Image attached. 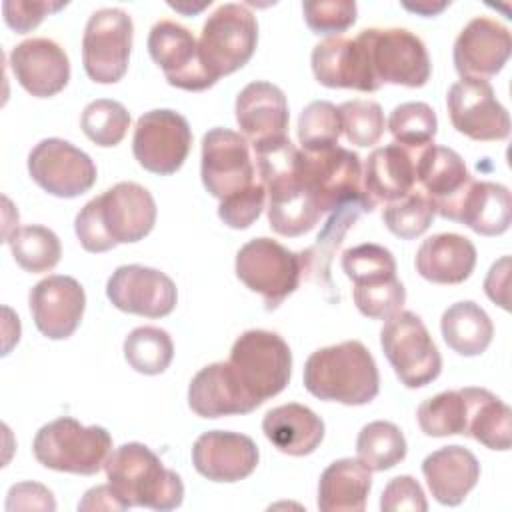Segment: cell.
Segmentation results:
<instances>
[{"label":"cell","mask_w":512,"mask_h":512,"mask_svg":"<svg viewBox=\"0 0 512 512\" xmlns=\"http://www.w3.org/2000/svg\"><path fill=\"white\" fill-rule=\"evenodd\" d=\"M250 146L256 176L266 188L270 228L290 238L310 232L322 212L302 180V150H298L288 136Z\"/></svg>","instance_id":"cell-1"},{"label":"cell","mask_w":512,"mask_h":512,"mask_svg":"<svg viewBox=\"0 0 512 512\" xmlns=\"http://www.w3.org/2000/svg\"><path fill=\"white\" fill-rule=\"evenodd\" d=\"M156 212L154 196L144 186L118 182L80 208L74 230L82 248L98 254L146 238L156 224Z\"/></svg>","instance_id":"cell-2"},{"label":"cell","mask_w":512,"mask_h":512,"mask_svg":"<svg viewBox=\"0 0 512 512\" xmlns=\"http://www.w3.org/2000/svg\"><path fill=\"white\" fill-rule=\"evenodd\" d=\"M304 388L320 400L362 406L378 396L380 374L370 350L360 340H346L308 356Z\"/></svg>","instance_id":"cell-3"},{"label":"cell","mask_w":512,"mask_h":512,"mask_svg":"<svg viewBox=\"0 0 512 512\" xmlns=\"http://www.w3.org/2000/svg\"><path fill=\"white\" fill-rule=\"evenodd\" d=\"M106 478L130 506L174 510L184 500L182 478L142 442L114 448L104 462Z\"/></svg>","instance_id":"cell-4"},{"label":"cell","mask_w":512,"mask_h":512,"mask_svg":"<svg viewBox=\"0 0 512 512\" xmlns=\"http://www.w3.org/2000/svg\"><path fill=\"white\" fill-rule=\"evenodd\" d=\"M32 452L44 468L92 476L104 468L112 436L102 426H84L72 416H62L36 432Z\"/></svg>","instance_id":"cell-5"},{"label":"cell","mask_w":512,"mask_h":512,"mask_svg":"<svg viewBox=\"0 0 512 512\" xmlns=\"http://www.w3.org/2000/svg\"><path fill=\"white\" fill-rule=\"evenodd\" d=\"M244 392L260 406L280 394L292 376V352L276 332L254 328L242 332L228 358Z\"/></svg>","instance_id":"cell-6"},{"label":"cell","mask_w":512,"mask_h":512,"mask_svg":"<svg viewBox=\"0 0 512 512\" xmlns=\"http://www.w3.org/2000/svg\"><path fill=\"white\" fill-rule=\"evenodd\" d=\"M342 270L354 282V304L366 318L386 320L402 310L406 288L396 276L392 252L380 244L364 242L344 250Z\"/></svg>","instance_id":"cell-7"},{"label":"cell","mask_w":512,"mask_h":512,"mask_svg":"<svg viewBox=\"0 0 512 512\" xmlns=\"http://www.w3.org/2000/svg\"><path fill=\"white\" fill-rule=\"evenodd\" d=\"M362 46L370 78L382 84L420 88L432 66L424 42L406 28H366L356 36Z\"/></svg>","instance_id":"cell-8"},{"label":"cell","mask_w":512,"mask_h":512,"mask_svg":"<svg viewBox=\"0 0 512 512\" xmlns=\"http://www.w3.org/2000/svg\"><path fill=\"white\" fill-rule=\"evenodd\" d=\"M380 346L406 388H422L442 372V356L428 328L410 310H398L386 318L380 330Z\"/></svg>","instance_id":"cell-9"},{"label":"cell","mask_w":512,"mask_h":512,"mask_svg":"<svg viewBox=\"0 0 512 512\" xmlns=\"http://www.w3.org/2000/svg\"><path fill=\"white\" fill-rule=\"evenodd\" d=\"M256 44V16L244 4H220L202 26L198 40L200 60L218 82L220 76L240 70L252 58Z\"/></svg>","instance_id":"cell-10"},{"label":"cell","mask_w":512,"mask_h":512,"mask_svg":"<svg viewBox=\"0 0 512 512\" xmlns=\"http://www.w3.org/2000/svg\"><path fill=\"white\" fill-rule=\"evenodd\" d=\"M236 276L264 298L266 310H276L300 284L302 256L272 238H254L236 254Z\"/></svg>","instance_id":"cell-11"},{"label":"cell","mask_w":512,"mask_h":512,"mask_svg":"<svg viewBox=\"0 0 512 512\" xmlns=\"http://www.w3.org/2000/svg\"><path fill=\"white\" fill-rule=\"evenodd\" d=\"M302 180L322 214L334 212L350 202H360L366 212H372L364 198L360 156L348 148L302 150Z\"/></svg>","instance_id":"cell-12"},{"label":"cell","mask_w":512,"mask_h":512,"mask_svg":"<svg viewBox=\"0 0 512 512\" xmlns=\"http://www.w3.org/2000/svg\"><path fill=\"white\" fill-rule=\"evenodd\" d=\"M134 24L120 8H100L90 14L82 34V64L90 80L116 84L128 70Z\"/></svg>","instance_id":"cell-13"},{"label":"cell","mask_w":512,"mask_h":512,"mask_svg":"<svg viewBox=\"0 0 512 512\" xmlns=\"http://www.w3.org/2000/svg\"><path fill=\"white\" fill-rule=\"evenodd\" d=\"M200 176L204 188L220 202L258 182L250 142L234 130L210 128L202 136Z\"/></svg>","instance_id":"cell-14"},{"label":"cell","mask_w":512,"mask_h":512,"mask_svg":"<svg viewBox=\"0 0 512 512\" xmlns=\"http://www.w3.org/2000/svg\"><path fill=\"white\" fill-rule=\"evenodd\" d=\"M192 146V130L188 120L170 108L144 112L132 138L136 162L158 176L174 174L182 168Z\"/></svg>","instance_id":"cell-15"},{"label":"cell","mask_w":512,"mask_h":512,"mask_svg":"<svg viewBox=\"0 0 512 512\" xmlns=\"http://www.w3.org/2000/svg\"><path fill=\"white\" fill-rule=\"evenodd\" d=\"M32 180L52 196L76 198L96 182L92 158L62 138H44L28 154Z\"/></svg>","instance_id":"cell-16"},{"label":"cell","mask_w":512,"mask_h":512,"mask_svg":"<svg viewBox=\"0 0 512 512\" xmlns=\"http://www.w3.org/2000/svg\"><path fill=\"white\" fill-rule=\"evenodd\" d=\"M148 52L156 66L164 72L170 86L202 92L216 84L200 60V48L194 34L174 22L158 20L148 34Z\"/></svg>","instance_id":"cell-17"},{"label":"cell","mask_w":512,"mask_h":512,"mask_svg":"<svg viewBox=\"0 0 512 512\" xmlns=\"http://www.w3.org/2000/svg\"><path fill=\"white\" fill-rule=\"evenodd\" d=\"M452 126L478 142L504 140L510 134L508 110L500 104L488 80L462 78L446 96Z\"/></svg>","instance_id":"cell-18"},{"label":"cell","mask_w":512,"mask_h":512,"mask_svg":"<svg viewBox=\"0 0 512 512\" xmlns=\"http://www.w3.org/2000/svg\"><path fill=\"white\" fill-rule=\"evenodd\" d=\"M474 178L462 156L434 142L420 148L416 158V184L428 198L434 214L458 222L460 206Z\"/></svg>","instance_id":"cell-19"},{"label":"cell","mask_w":512,"mask_h":512,"mask_svg":"<svg viewBox=\"0 0 512 512\" xmlns=\"http://www.w3.org/2000/svg\"><path fill=\"white\" fill-rule=\"evenodd\" d=\"M106 296L114 308L146 318H164L178 302L172 278L142 264L118 266L106 282Z\"/></svg>","instance_id":"cell-20"},{"label":"cell","mask_w":512,"mask_h":512,"mask_svg":"<svg viewBox=\"0 0 512 512\" xmlns=\"http://www.w3.org/2000/svg\"><path fill=\"white\" fill-rule=\"evenodd\" d=\"M28 306L40 334L50 340H66L80 326L86 294L76 278L50 274L30 288Z\"/></svg>","instance_id":"cell-21"},{"label":"cell","mask_w":512,"mask_h":512,"mask_svg":"<svg viewBox=\"0 0 512 512\" xmlns=\"http://www.w3.org/2000/svg\"><path fill=\"white\" fill-rule=\"evenodd\" d=\"M512 54L510 30L494 18H472L454 40V68L462 78L496 76Z\"/></svg>","instance_id":"cell-22"},{"label":"cell","mask_w":512,"mask_h":512,"mask_svg":"<svg viewBox=\"0 0 512 512\" xmlns=\"http://www.w3.org/2000/svg\"><path fill=\"white\" fill-rule=\"evenodd\" d=\"M260 460L256 442L240 432L208 430L192 446V464L212 482H238L248 478Z\"/></svg>","instance_id":"cell-23"},{"label":"cell","mask_w":512,"mask_h":512,"mask_svg":"<svg viewBox=\"0 0 512 512\" xmlns=\"http://www.w3.org/2000/svg\"><path fill=\"white\" fill-rule=\"evenodd\" d=\"M10 70L18 84L36 98L62 92L70 80V60L50 38H28L10 52Z\"/></svg>","instance_id":"cell-24"},{"label":"cell","mask_w":512,"mask_h":512,"mask_svg":"<svg viewBox=\"0 0 512 512\" xmlns=\"http://www.w3.org/2000/svg\"><path fill=\"white\" fill-rule=\"evenodd\" d=\"M420 148L392 142L370 152L362 170V188L372 212L380 202L400 200L414 190Z\"/></svg>","instance_id":"cell-25"},{"label":"cell","mask_w":512,"mask_h":512,"mask_svg":"<svg viewBox=\"0 0 512 512\" xmlns=\"http://www.w3.org/2000/svg\"><path fill=\"white\" fill-rule=\"evenodd\" d=\"M234 112L242 136L250 144L286 136L290 120L288 102L284 92L272 82L254 80L246 84L236 96Z\"/></svg>","instance_id":"cell-26"},{"label":"cell","mask_w":512,"mask_h":512,"mask_svg":"<svg viewBox=\"0 0 512 512\" xmlns=\"http://www.w3.org/2000/svg\"><path fill=\"white\" fill-rule=\"evenodd\" d=\"M188 406L200 418L248 414L258 408L228 362H212L196 372L188 386Z\"/></svg>","instance_id":"cell-27"},{"label":"cell","mask_w":512,"mask_h":512,"mask_svg":"<svg viewBox=\"0 0 512 512\" xmlns=\"http://www.w3.org/2000/svg\"><path fill=\"white\" fill-rule=\"evenodd\" d=\"M314 78L326 88H352L360 92H376L378 86L370 78L362 46L356 38L330 36L318 42L310 56Z\"/></svg>","instance_id":"cell-28"},{"label":"cell","mask_w":512,"mask_h":512,"mask_svg":"<svg viewBox=\"0 0 512 512\" xmlns=\"http://www.w3.org/2000/svg\"><path fill=\"white\" fill-rule=\"evenodd\" d=\"M422 474L430 494L440 504L458 506L478 484L480 462L468 448L450 444L424 458Z\"/></svg>","instance_id":"cell-29"},{"label":"cell","mask_w":512,"mask_h":512,"mask_svg":"<svg viewBox=\"0 0 512 512\" xmlns=\"http://www.w3.org/2000/svg\"><path fill=\"white\" fill-rule=\"evenodd\" d=\"M414 264L428 282L460 284L474 272L476 246L462 234H434L420 244Z\"/></svg>","instance_id":"cell-30"},{"label":"cell","mask_w":512,"mask_h":512,"mask_svg":"<svg viewBox=\"0 0 512 512\" xmlns=\"http://www.w3.org/2000/svg\"><path fill=\"white\" fill-rule=\"evenodd\" d=\"M262 432L282 454L306 456L324 440V422L308 406L288 402L264 414Z\"/></svg>","instance_id":"cell-31"},{"label":"cell","mask_w":512,"mask_h":512,"mask_svg":"<svg viewBox=\"0 0 512 512\" xmlns=\"http://www.w3.org/2000/svg\"><path fill=\"white\" fill-rule=\"evenodd\" d=\"M372 470L358 458H340L324 468L318 482L322 512H362L372 488Z\"/></svg>","instance_id":"cell-32"},{"label":"cell","mask_w":512,"mask_h":512,"mask_svg":"<svg viewBox=\"0 0 512 512\" xmlns=\"http://www.w3.org/2000/svg\"><path fill=\"white\" fill-rule=\"evenodd\" d=\"M466 434L490 450H510L512 410L486 388L466 386Z\"/></svg>","instance_id":"cell-33"},{"label":"cell","mask_w":512,"mask_h":512,"mask_svg":"<svg viewBox=\"0 0 512 512\" xmlns=\"http://www.w3.org/2000/svg\"><path fill=\"white\" fill-rule=\"evenodd\" d=\"M458 222L480 236L504 234L512 222L510 190L498 182L474 180L462 200Z\"/></svg>","instance_id":"cell-34"},{"label":"cell","mask_w":512,"mask_h":512,"mask_svg":"<svg viewBox=\"0 0 512 512\" xmlns=\"http://www.w3.org/2000/svg\"><path fill=\"white\" fill-rule=\"evenodd\" d=\"M442 338L460 356H480L492 342L494 324L480 304L462 300L450 304L440 318Z\"/></svg>","instance_id":"cell-35"},{"label":"cell","mask_w":512,"mask_h":512,"mask_svg":"<svg viewBox=\"0 0 512 512\" xmlns=\"http://www.w3.org/2000/svg\"><path fill=\"white\" fill-rule=\"evenodd\" d=\"M406 438L402 430L388 420H374L362 426L356 438L358 460L372 472L394 468L406 458Z\"/></svg>","instance_id":"cell-36"},{"label":"cell","mask_w":512,"mask_h":512,"mask_svg":"<svg viewBox=\"0 0 512 512\" xmlns=\"http://www.w3.org/2000/svg\"><path fill=\"white\" fill-rule=\"evenodd\" d=\"M10 252L16 260V264L30 272V274H42L50 272L62 256L60 238L46 226L40 224H28L16 228L6 238Z\"/></svg>","instance_id":"cell-37"},{"label":"cell","mask_w":512,"mask_h":512,"mask_svg":"<svg viewBox=\"0 0 512 512\" xmlns=\"http://www.w3.org/2000/svg\"><path fill=\"white\" fill-rule=\"evenodd\" d=\"M124 358L140 374H162L174 358L172 338L162 328L138 326L124 340Z\"/></svg>","instance_id":"cell-38"},{"label":"cell","mask_w":512,"mask_h":512,"mask_svg":"<svg viewBox=\"0 0 512 512\" xmlns=\"http://www.w3.org/2000/svg\"><path fill=\"white\" fill-rule=\"evenodd\" d=\"M466 396L460 390H444L424 400L418 410V426L426 436L442 438L454 434H466Z\"/></svg>","instance_id":"cell-39"},{"label":"cell","mask_w":512,"mask_h":512,"mask_svg":"<svg viewBox=\"0 0 512 512\" xmlns=\"http://www.w3.org/2000/svg\"><path fill=\"white\" fill-rule=\"evenodd\" d=\"M80 128L96 146L112 148L122 142L130 128V112L118 100L98 98L82 110Z\"/></svg>","instance_id":"cell-40"},{"label":"cell","mask_w":512,"mask_h":512,"mask_svg":"<svg viewBox=\"0 0 512 512\" xmlns=\"http://www.w3.org/2000/svg\"><path fill=\"white\" fill-rule=\"evenodd\" d=\"M340 134V114L332 102L314 100L300 112L298 140L304 152H320L338 146Z\"/></svg>","instance_id":"cell-41"},{"label":"cell","mask_w":512,"mask_h":512,"mask_svg":"<svg viewBox=\"0 0 512 512\" xmlns=\"http://www.w3.org/2000/svg\"><path fill=\"white\" fill-rule=\"evenodd\" d=\"M388 130L398 144L426 146L438 132L436 112L426 102H402L390 112Z\"/></svg>","instance_id":"cell-42"},{"label":"cell","mask_w":512,"mask_h":512,"mask_svg":"<svg viewBox=\"0 0 512 512\" xmlns=\"http://www.w3.org/2000/svg\"><path fill=\"white\" fill-rule=\"evenodd\" d=\"M434 220V210L428 202V198L422 194V190H412L404 198L388 202L382 212V222L386 228L402 238L412 240L416 236H422Z\"/></svg>","instance_id":"cell-43"},{"label":"cell","mask_w":512,"mask_h":512,"mask_svg":"<svg viewBox=\"0 0 512 512\" xmlns=\"http://www.w3.org/2000/svg\"><path fill=\"white\" fill-rule=\"evenodd\" d=\"M338 114L342 132L346 134V140L354 146H374L384 134V112L382 106L374 100H348L338 106Z\"/></svg>","instance_id":"cell-44"},{"label":"cell","mask_w":512,"mask_h":512,"mask_svg":"<svg viewBox=\"0 0 512 512\" xmlns=\"http://www.w3.org/2000/svg\"><path fill=\"white\" fill-rule=\"evenodd\" d=\"M302 12L314 34L338 36L356 22L358 6L354 0H306Z\"/></svg>","instance_id":"cell-45"},{"label":"cell","mask_w":512,"mask_h":512,"mask_svg":"<svg viewBox=\"0 0 512 512\" xmlns=\"http://www.w3.org/2000/svg\"><path fill=\"white\" fill-rule=\"evenodd\" d=\"M264 206H266V188L258 180L248 190L222 200L218 206V216L226 226L234 230H244L258 220Z\"/></svg>","instance_id":"cell-46"},{"label":"cell","mask_w":512,"mask_h":512,"mask_svg":"<svg viewBox=\"0 0 512 512\" xmlns=\"http://www.w3.org/2000/svg\"><path fill=\"white\" fill-rule=\"evenodd\" d=\"M380 510L382 512H426L428 502L424 496L422 486L416 482V478L402 474L392 478L380 496Z\"/></svg>","instance_id":"cell-47"},{"label":"cell","mask_w":512,"mask_h":512,"mask_svg":"<svg viewBox=\"0 0 512 512\" xmlns=\"http://www.w3.org/2000/svg\"><path fill=\"white\" fill-rule=\"evenodd\" d=\"M66 6V2H50V0H6L2 4L4 22L16 32L26 34L34 30L48 14L58 12Z\"/></svg>","instance_id":"cell-48"},{"label":"cell","mask_w":512,"mask_h":512,"mask_svg":"<svg viewBox=\"0 0 512 512\" xmlns=\"http://www.w3.org/2000/svg\"><path fill=\"white\" fill-rule=\"evenodd\" d=\"M6 510H56L54 494L38 482H18L10 486L6 498Z\"/></svg>","instance_id":"cell-49"},{"label":"cell","mask_w":512,"mask_h":512,"mask_svg":"<svg viewBox=\"0 0 512 512\" xmlns=\"http://www.w3.org/2000/svg\"><path fill=\"white\" fill-rule=\"evenodd\" d=\"M130 504L116 492V488L108 484H100L90 488L84 498L78 502V510H128Z\"/></svg>","instance_id":"cell-50"},{"label":"cell","mask_w":512,"mask_h":512,"mask_svg":"<svg viewBox=\"0 0 512 512\" xmlns=\"http://www.w3.org/2000/svg\"><path fill=\"white\" fill-rule=\"evenodd\" d=\"M508 264L510 258L502 256L498 262H494L488 270V276L484 280V290L488 294V298L492 302H496L498 306H502L504 310H508V296H506V288H508Z\"/></svg>","instance_id":"cell-51"},{"label":"cell","mask_w":512,"mask_h":512,"mask_svg":"<svg viewBox=\"0 0 512 512\" xmlns=\"http://www.w3.org/2000/svg\"><path fill=\"white\" fill-rule=\"evenodd\" d=\"M402 6H404L406 10H412V12L422 14V16H434V14L442 12V10L448 6V2H438V4H434V2H416V4L404 2Z\"/></svg>","instance_id":"cell-52"}]
</instances>
